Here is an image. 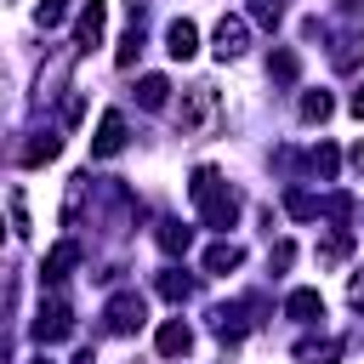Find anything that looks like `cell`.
Masks as SVG:
<instances>
[{"instance_id": "6da1fadb", "label": "cell", "mask_w": 364, "mask_h": 364, "mask_svg": "<svg viewBox=\"0 0 364 364\" xmlns=\"http://www.w3.org/2000/svg\"><path fill=\"white\" fill-rule=\"evenodd\" d=\"M188 193H193V205H199V216H205V228H216V233H228L233 222H239V193L210 171V165H199L193 171V182H188Z\"/></svg>"}, {"instance_id": "7a4b0ae2", "label": "cell", "mask_w": 364, "mask_h": 364, "mask_svg": "<svg viewBox=\"0 0 364 364\" xmlns=\"http://www.w3.org/2000/svg\"><path fill=\"white\" fill-rule=\"evenodd\" d=\"M74 336V313H68V301H40V313H34V341H68Z\"/></svg>"}, {"instance_id": "3957f363", "label": "cell", "mask_w": 364, "mask_h": 364, "mask_svg": "<svg viewBox=\"0 0 364 364\" xmlns=\"http://www.w3.org/2000/svg\"><path fill=\"white\" fill-rule=\"evenodd\" d=\"M142 318H148V307H142V296H136V290H119V296L108 301V330H114V336L142 330Z\"/></svg>"}, {"instance_id": "277c9868", "label": "cell", "mask_w": 364, "mask_h": 364, "mask_svg": "<svg viewBox=\"0 0 364 364\" xmlns=\"http://www.w3.org/2000/svg\"><path fill=\"white\" fill-rule=\"evenodd\" d=\"M102 28H108V0H85V11L74 23V51H97L102 46Z\"/></svg>"}, {"instance_id": "5b68a950", "label": "cell", "mask_w": 364, "mask_h": 364, "mask_svg": "<svg viewBox=\"0 0 364 364\" xmlns=\"http://www.w3.org/2000/svg\"><path fill=\"white\" fill-rule=\"evenodd\" d=\"M210 114H216V85H193L182 97V131H205Z\"/></svg>"}, {"instance_id": "8992f818", "label": "cell", "mask_w": 364, "mask_h": 364, "mask_svg": "<svg viewBox=\"0 0 364 364\" xmlns=\"http://www.w3.org/2000/svg\"><path fill=\"white\" fill-rule=\"evenodd\" d=\"M245 313H250L245 301H222V307H210V330H216L222 341H245V330H250Z\"/></svg>"}, {"instance_id": "52a82bcc", "label": "cell", "mask_w": 364, "mask_h": 364, "mask_svg": "<svg viewBox=\"0 0 364 364\" xmlns=\"http://www.w3.org/2000/svg\"><path fill=\"white\" fill-rule=\"evenodd\" d=\"M119 148H125V119H119V114L108 108V114L97 119V136H91V154H97V159H114Z\"/></svg>"}, {"instance_id": "ba28073f", "label": "cell", "mask_w": 364, "mask_h": 364, "mask_svg": "<svg viewBox=\"0 0 364 364\" xmlns=\"http://www.w3.org/2000/svg\"><path fill=\"white\" fill-rule=\"evenodd\" d=\"M165 51H171V57H176V63H188V57H193V51H199V28H193V23H188V17H176V23H171V28H165Z\"/></svg>"}, {"instance_id": "9c48e42d", "label": "cell", "mask_w": 364, "mask_h": 364, "mask_svg": "<svg viewBox=\"0 0 364 364\" xmlns=\"http://www.w3.org/2000/svg\"><path fill=\"white\" fill-rule=\"evenodd\" d=\"M245 40H250L245 17H222V23H216V57H222V63H228V57H239V51H245Z\"/></svg>"}, {"instance_id": "30bf717a", "label": "cell", "mask_w": 364, "mask_h": 364, "mask_svg": "<svg viewBox=\"0 0 364 364\" xmlns=\"http://www.w3.org/2000/svg\"><path fill=\"white\" fill-rule=\"evenodd\" d=\"M154 347H159L165 358H182V353L193 347V330H188L182 318H165V324H159V336H154Z\"/></svg>"}, {"instance_id": "8fae6325", "label": "cell", "mask_w": 364, "mask_h": 364, "mask_svg": "<svg viewBox=\"0 0 364 364\" xmlns=\"http://www.w3.org/2000/svg\"><path fill=\"white\" fill-rule=\"evenodd\" d=\"M80 262V245L74 239H63V245H51V256H46V267H40V279L46 284H57V279H68V267Z\"/></svg>"}, {"instance_id": "7c38bea8", "label": "cell", "mask_w": 364, "mask_h": 364, "mask_svg": "<svg viewBox=\"0 0 364 364\" xmlns=\"http://www.w3.org/2000/svg\"><path fill=\"white\" fill-rule=\"evenodd\" d=\"M284 313H290V318H301V324H313V318H324V296H318V290H290Z\"/></svg>"}, {"instance_id": "4fadbf2b", "label": "cell", "mask_w": 364, "mask_h": 364, "mask_svg": "<svg viewBox=\"0 0 364 364\" xmlns=\"http://www.w3.org/2000/svg\"><path fill=\"white\" fill-rule=\"evenodd\" d=\"M239 262H245V250H239L233 239H222V245H210V250H205V273H233Z\"/></svg>"}, {"instance_id": "5bb4252c", "label": "cell", "mask_w": 364, "mask_h": 364, "mask_svg": "<svg viewBox=\"0 0 364 364\" xmlns=\"http://www.w3.org/2000/svg\"><path fill=\"white\" fill-rule=\"evenodd\" d=\"M296 358H301V364H336V358H341V341H336V336H324V341H296Z\"/></svg>"}, {"instance_id": "9a60e30c", "label": "cell", "mask_w": 364, "mask_h": 364, "mask_svg": "<svg viewBox=\"0 0 364 364\" xmlns=\"http://www.w3.org/2000/svg\"><path fill=\"white\" fill-rule=\"evenodd\" d=\"M57 154H63V136H57V131H40V136L23 148V165H46V159H57Z\"/></svg>"}, {"instance_id": "2e32d148", "label": "cell", "mask_w": 364, "mask_h": 364, "mask_svg": "<svg viewBox=\"0 0 364 364\" xmlns=\"http://www.w3.org/2000/svg\"><path fill=\"white\" fill-rule=\"evenodd\" d=\"M188 245H193V228H182V222H159V250H165V256H188Z\"/></svg>"}, {"instance_id": "e0dca14e", "label": "cell", "mask_w": 364, "mask_h": 364, "mask_svg": "<svg viewBox=\"0 0 364 364\" xmlns=\"http://www.w3.org/2000/svg\"><path fill=\"white\" fill-rule=\"evenodd\" d=\"M159 296H165V301H176V307H182V301H188V296H193V279H188V273H182V267H165V273H159Z\"/></svg>"}, {"instance_id": "ac0fdd59", "label": "cell", "mask_w": 364, "mask_h": 364, "mask_svg": "<svg viewBox=\"0 0 364 364\" xmlns=\"http://www.w3.org/2000/svg\"><path fill=\"white\" fill-rule=\"evenodd\" d=\"M165 97H171V80H165V74H142L136 102H142V108H165Z\"/></svg>"}, {"instance_id": "d6986e66", "label": "cell", "mask_w": 364, "mask_h": 364, "mask_svg": "<svg viewBox=\"0 0 364 364\" xmlns=\"http://www.w3.org/2000/svg\"><path fill=\"white\" fill-rule=\"evenodd\" d=\"M136 51H142V23H131V28H125V40H119L114 63H119V68H131V63H136Z\"/></svg>"}, {"instance_id": "ffe728a7", "label": "cell", "mask_w": 364, "mask_h": 364, "mask_svg": "<svg viewBox=\"0 0 364 364\" xmlns=\"http://www.w3.org/2000/svg\"><path fill=\"white\" fill-rule=\"evenodd\" d=\"M330 108H336L330 91H307V97H301V119H307V125H313V119H330Z\"/></svg>"}, {"instance_id": "44dd1931", "label": "cell", "mask_w": 364, "mask_h": 364, "mask_svg": "<svg viewBox=\"0 0 364 364\" xmlns=\"http://www.w3.org/2000/svg\"><path fill=\"white\" fill-rule=\"evenodd\" d=\"M307 159H313V171H318V176H324V182H330V176H336V171H341V154H336V148H330V142H318V148H313V154H307Z\"/></svg>"}, {"instance_id": "7402d4cb", "label": "cell", "mask_w": 364, "mask_h": 364, "mask_svg": "<svg viewBox=\"0 0 364 364\" xmlns=\"http://www.w3.org/2000/svg\"><path fill=\"white\" fill-rule=\"evenodd\" d=\"M284 210L307 222V216H324V199H313V193H284Z\"/></svg>"}, {"instance_id": "603a6c76", "label": "cell", "mask_w": 364, "mask_h": 364, "mask_svg": "<svg viewBox=\"0 0 364 364\" xmlns=\"http://www.w3.org/2000/svg\"><path fill=\"white\" fill-rule=\"evenodd\" d=\"M279 17H284V6H279V0H250V23H262V28H279Z\"/></svg>"}, {"instance_id": "cb8c5ba5", "label": "cell", "mask_w": 364, "mask_h": 364, "mask_svg": "<svg viewBox=\"0 0 364 364\" xmlns=\"http://www.w3.org/2000/svg\"><path fill=\"white\" fill-rule=\"evenodd\" d=\"M11 233L28 239V199H23V188H11Z\"/></svg>"}, {"instance_id": "d4e9b609", "label": "cell", "mask_w": 364, "mask_h": 364, "mask_svg": "<svg viewBox=\"0 0 364 364\" xmlns=\"http://www.w3.org/2000/svg\"><path fill=\"white\" fill-rule=\"evenodd\" d=\"M267 68H273V80H296V68H301V63H296V51H273V63H267Z\"/></svg>"}, {"instance_id": "484cf974", "label": "cell", "mask_w": 364, "mask_h": 364, "mask_svg": "<svg viewBox=\"0 0 364 364\" xmlns=\"http://www.w3.org/2000/svg\"><path fill=\"white\" fill-rule=\"evenodd\" d=\"M63 6H68V0H40L34 23H40V28H57V23H63Z\"/></svg>"}, {"instance_id": "4316f807", "label": "cell", "mask_w": 364, "mask_h": 364, "mask_svg": "<svg viewBox=\"0 0 364 364\" xmlns=\"http://www.w3.org/2000/svg\"><path fill=\"white\" fill-rule=\"evenodd\" d=\"M347 301H353V307H358V313H364V267H358V273H353V279H347Z\"/></svg>"}, {"instance_id": "83f0119b", "label": "cell", "mask_w": 364, "mask_h": 364, "mask_svg": "<svg viewBox=\"0 0 364 364\" xmlns=\"http://www.w3.org/2000/svg\"><path fill=\"white\" fill-rule=\"evenodd\" d=\"M290 262H296V245L279 239V245H273V267H290Z\"/></svg>"}, {"instance_id": "f1b7e54d", "label": "cell", "mask_w": 364, "mask_h": 364, "mask_svg": "<svg viewBox=\"0 0 364 364\" xmlns=\"http://www.w3.org/2000/svg\"><path fill=\"white\" fill-rule=\"evenodd\" d=\"M353 114H358V119H364V85H358V91H353Z\"/></svg>"}, {"instance_id": "f546056e", "label": "cell", "mask_w": 364, "mask_h": 364, "mask_svg": "<svg viewBox=\"0 0 364 364\" xmlns=\"http://www.w3.org/2000/svg\"><path fill=\"white\" fill-rule=\"evenodd\" d=\"M353 171H358V176H364V142H358V148H353Z\"/></svg>"}, {"instance_id": "4dcf8cb0", "label": "cell", "mask_w": 364, "mask_h": 364, "mask_svg": "<svg viewBox=\"0 0 364 364\" xmlns=\"http://www.w3.org/2000/svg\"><path fill=\"white\" fill-rule=\"evenodd\" d=\"M341 6H347V11H364V0H341Z\"/></svg>"}, {"instance_id": "1f68e13d", "label": "cell", "mask_w": 364, "mask_h": 364, "mask_svg": "<svg viewBox=\"0 0 364 364\" xmlns=\"http://www.w3.org/2000/svg\"><path fill=\"white\" fill-rule=\"evenodd\" d=\"M40 364H46V358H40Z\"/></svg>"}]
</instances>
